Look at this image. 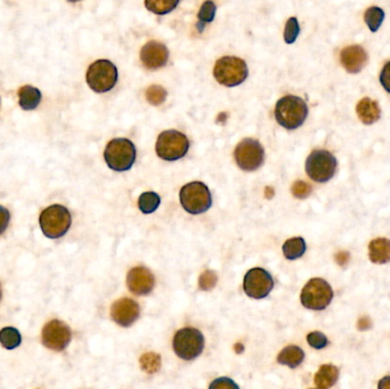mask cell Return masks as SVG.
Segmentation results:
<instances>
[{"instance_id": "obj_1", "label": "cell", "mask_w": 390, "mask_h": 389, "mask_svg": "<svg viewBox=\"0 0 390 389\" xmlns=\"http://www.w3.org/2000/svg\"><path fill=\"white\" fill-rule=\"evenodd\" d=\"M308 106L301 97L284 96L277 101L275 106V119L287 129H297L306 120Z\"/></svg>"}, {"instance_id": "obj_2", "label": "cell", "mask_w": 390, "mask_h": 389, "mask_svg": "<svg viewBox=\"0 0 390 389\" xmlns=\"http://www.w3.org/2000/svg\"><path fill=\"white\" fill-rule=\"evenodd\" d=\"M104 159L111 169L126 171L131 168L136 160V148L129 139H112L106 146Z\"/></svg>"}, {"instance_id": "obj_3", "label": "cell", "mask_w": 390, "mask_h": 389, "mask_svg": "<svg viewBox=\"0 0 390 389\" xmlns=\"http://www.w3.org/2000/svg\"><path fill=\"white\" fill-rule=\"evenodd\" d=\"M71 222V215L61 204L46 208L39 218L43 234L50 239L62 238L70 229Z\"/></svg>"}, {"instance_id": "obj_4", "label": "cell", "mask_w": 390, "mask_h": 389, "mask_svg": "<svg viewBox=\"0 0 390 389\" xmlns=\"http://www.w3.org/2000/svg\"><path fill=\"white\" fill-rule=\"evenodd\" d=\"M214 76L220 85L238 86L248 78V66L243 59L234 56H225L217 61Z\"/></svg>"}, {"instance_id": "obj_5", "label": "cell", "mask_w": 390, "mask_h": 389, "mask_svg": "<svg viewBox=\"0 0 390 389\" xmlns=\"http://www.w3.org/2000/svg\"><path fill=\"white\" fill-rule=\"evenodd\" d=\"M180 199L184 209L192 215L209 211L212 204L210 191L201 182H192L184 185L180 190Z\"/></svg>"}, {"instance_id": "obj_6", "label": "cell", "mask_w": 390, "mask_h": 389, "mask_svg": "<svg viewBox=\"0 0 390 389\" xmlns=\"http://www.w3.org/2000/svg\"><path fill=\"white\" fill-rule=\"evenodd\" d=\"M205 348V337L194 327H184L173 337V349L178 358L191 361L198 358Z\"/></svg>"}, {"instance_id": "obj_7", "label": "cell", "mask_w": 390, "mask_h": 389, "mask_svg": "<svg viewBox=\"0 0 390 389\" xmlns=\"http://www.w3.org/2000/svg\"><path fill=\"white\" fill-rule=\"evenodd\" d=\"M88 86L96 93H106L111 90L118 80V70L108 59H99L90 65L87 71Z\"/></svg>"}, {"instance_id": "obj_8", "label": "cell", "mask_w": 390, "mask_h": 389, "mask_svg": "<svg viewBox=\"0 0 390 389\" xmlns=\"http://www.w3.org/2000/svg\"><path fill=\"white\" fill-rule=\"evenodd\" d=\"M189 148V139L183 133L177 130H166L159 135L155 151L164 160L176 161L185 157Z\"/></svg>"}, {"instance_id": "obj_9", "label": "cell", "mask_w": 390, "mask_h": 389, "mask_svg": "<svg viewBox=\"0 0 390 389\" xmlns=\"http://www.w3.org/2000/svg\"><path fill=\"white\" fill-rule=\"evenodd\" d=\"M333 298L330 284L323 278H312L301 291V300L306 309L322 311L326 309Z\"/></svg>"}, {"instance_id": "obj_10", "label": "cell", "mask_w": 390, "mask_h": 389, "mask_svg": "<svg viewBox=\"0 0 390 389\" xmlns=\"http://www.w3.org/2000/svg\"><path fill=\"white\" fill-rule=\"evenodd\" d=\"M337 164V159L332 153L325 150H315L307 158V175L314 182H328L335 176Z\"/></svg>"}, {"instance_id": "obj_11", "label": "cell", "mask_w": 390, "mask_h": 389, "mask_svg": "<svg viewBox=\"0 0 390 389\" xmlns=\"http://www.w3.org/2000/svg\"><path fill=\"white\" fill-rule=\"evenodd\" d=\"M234 158L242 170L254 171L263 164L265 151L261 144L256 139H245L236 146Z\"/></svg>"}, {"instance_id": "obj_12", "label": "cell", "mask_w": 390, "mask_h": 389, "mask_svg": "<svg viewBox=\"0 0 390 389\" xmlns=\"http://www.w3.org/2000/svg\"><path fill=\"white\" fill-rule=\"evenodd\" d=\"M71 338V329L66 323L59 320H52L43 327L41 339L43 346L50 351L62 352L68 346Z\"/></svg>"}, {"instance_id": "obj_13", "label": "cell", "mask_w": 390, "mask_h": 389, "mask_svg": "<svg viewBox=\"0 0 390 389\" xmlns=\"http://www.w3.org/2000/svg\"><path fill=\"white\" fill-rule=\"evenodd\" d=\"M274 281L270 273L263 269H252L245 276L243 289L245 294L254 299H261L270 294Z\"/></svg>"}, {"instance_id": "obj_14", "label": "cell", "mask_w": 390, "mask_h": 389, "mask_svg": "<svg viewBox=\"0 0 390 389\" xmlns=\"http://www.w3.org/2000/svg\"><path fill=\"white\" fill-rule=\"evenodd\" d=\"M140 305L133 299L122 298L111 307L112 320L121 327H130L140 318Z\"/></svg>"}, {"instance_id": "obj_15", "label": "cell", "mask_w": 390, "mask_h": 389, "mask_svg": "<svg viewBox=\"0 0 390 389\" xmlns=\"http://www.w3.org/2000/svg\"><path fill=\"white\" fill-rule=\"evenodd\" d=\"M169 52L164 43L158 41H150L143 46L140 50V59L143 64L149 70L162 68L168 62Z\"/></svg>"}, {"instance_id": "obj_16", "label": "cell", "mask_w": 390, "mask_h": 389, "mask_svg": "<svg viewBox=\"0 0 390 389\" xmlns=\"http://www.w3.org/2000/svg\"><path fill=\"white\" fill-rule=\"evenodd\" d=\"M154 284V275L145 267H135L128 273L127 285L133 294L138 296L150 294Z\"/></svg>"}, {"instance_id": "obj_17", "label": "cell", "mask_w": 390, "mask_h": 389, "mask_svg": "<svg viewBox=\"0 0 390 389\" xmlns=\"http://www.w3.org/2000/svg\"><path fill=\"white\" fill-rule=\"evenodd\" d=\"M340 62L349 73H359L368 62V54L359 45L348 46L341 52Z\"/></svg>"}, {"instance_id": "obj_18", "label": "cell", "mask_w": 390, "mask_h": 389, "mask_svg": "<svg viewBox=\"0 0 390 389\" xmlns=\"http://www.w3.org/2000/svg\"><path fill=\"white\" fill-rule=\"evenodd\" d=\"M356 112L359 120L362 121L363 124H375L380 119L381 110L378 103L368 97L359 101L356 106Z\"/></svg>"}, {"instance_id": "obj_19", "label": "cell", "mask_w": 390, "mask_h": 389, "mask_svg": "<svg viewBox=\"0 0 390 389\" xmlns=\"http://www.w3.org/2000/svg\"><path fill=\"white\" fill-rule=\"evenodd\" d=\"M368 257L372 263L386 264L390 262V240L375 239L368 244Z\"/></svg>"}, {"instance_id": "obj_20", "label": "cell", "mask_w": 390, "mask_h": 389, "mask_svg": "<svg viewBox=\"0 0 390 389\" xmlns=\"http://www.w3.org/2000/svg\"><path fill=\"white\" fill-rule=\"evenodd\" d=\"M338 378H339V369L335 365H324L316 372L314 381L319 389H328L337 383Z\"/></svg>"}, {"instance_id": "obj_21", "label": "cell", "mask_w": 390, "mask_h": 389, "mask_svg": "<svg viewBox=\"0 0 390 389\" xmlns=\"http://www.w3.org/2000/svg\"><path fill=\"white\" fill-rule=\"evenodd\" d=\"M41 93L38 88L32 86H23L19 90V103L23 110L31 111L41 104Z\"/></svg>"}, {"instance_id": "obj_22", "label": "cell", "mask_w": 390, "mask_h": 389, "mask_svg": "<svg viewBox=\"0 0 390 389\" xmlns=\"http://www.w3.org/2000/svg\"><path fill=\"white\" fill-rule=\"evenodd\" d=\"M303 358H305V353L301 347L288 346L280 353L277 356V362L280 365L296 369L303 363Z\"/></svg>"}, {"instance_id": "obj_23", "label": "cell", "mask_w": 390, "mask_h": 389, "mask_svg": "<svg viewBox=\"0 0 390 389\" xmlns=\"http://www.w3.org/2000/svg\"><path fill=\"white\" fill-rule=\"evenodd\" d=\"M306 251V242L303 238H292L283 244V253L289 260H298Z\"/></svg>"}, {"instance_id": "obj_24", "label": "cell", "mask_w": 390, "mask_h": 389, "mask_svg": "<svg viewBox=\"0 0 390 389\" xmlns=\"http://www.w3.org/2000/svg\"><path fill=\"white\" fill-rule=\"evenodd\" d=\"M22 343L20 331L15 327H7L0 330V344L3 348L15 349Z\"/></svg>"}, {"instance_id": "obj_25", "label": "cell", "mask_w": 390, "mask_h": 389, "mask_svg": "<svg viewBox=\"0 0 390 389\" xmlns=\"http://www.w3.org/2000/svg\"><path fill=\"white\" fill-rule=\"evenodd\" d=\"M161 199L154 192H145L138 199V208L144 213H154L160 206Z\"/></svg>"}, {"instance_id": "obj_26", "label": "cell", "mask_w": 390, "mask_h": 389, "mask_svg": "<svg viewBox=\"0 0 390 389\" xmlns=\"http://www.w3.org/2000/svg\"><path fill=\"white\" fill-rule=\"evenodd\" d=\"M384 12L380 7H370L364 14V21L372 32L378 31L381 23L384 22Z\"/></svg>"}, {"instance_id": "obj_27", "label": "cell", "mask_w": 390, "mask_h": 389, "mask_svg": "<svg viewBox=\"0 0 390 389\" xmlns=\"http://www.w3.org/2000/svg\"><path fill=\"white\" fill-rule=\"evenodd\" d=\"M177 5H178V1H176V0H173V1H169V0H147V1H145L146 8L154 13V14H158V15H164V14L171 12V10H175Z\"/></svg>"}, {"instance_id": "obj_28", "label": "cell", "mask_w": 390, "mask_h": 389, "mask_svg": "<svg viewBox=\"0 0 390 389\" xmlns=\"http://www.w3.org/2000/svg\"><path fill=\"white\" fill-rule=\"evenodd\" d=\"M215 15H216V5L212 1H205V3H202L198 15V27L200 28V31H202L205 23H210L211 21H214Z\"/></svg>"}, {"instance_id": "obj_29", "label": "cell", "mask_w": 390, "mask_h": 389, "mask_svg": "<svg viewBox=\"0 0 390 389\" xmlns=\"http://www.w3.org/2000/svg\"><path fill=\"white\" fill-rule=\"evenodd\" d=\"M167 97V92L164 87L153 85L146 90V99L152 106H160L166 101Z\"/></svg>"}, {"instance_id": "obj_30", "label": "cell", "mask_w": 390, "mask_h": 389, "mask_svg": "<svg viewBox=\"0 0 390 389\" xmlns=\"http://www.w3.org/2000/svg\"><path fill=\"white\" fill-rule=\"evenodd\" d=\"M140 365L146 372L154 374L160 368V356L154 353H147L140 358Z\"/></svg>"}, {"instance_id": "obj_31", "label": "cell", "mask_w": 390, "mask_h": 389, "mask_svg": "<svg viewBox=\"0 0 390 389\" xmlns=\"http://www.w3.org/2000/svg\"><path fill=\"white\" fill-rule=\"evenodd\" d=\"M299 32H301V28H299L298 20L296 17H290L289 21L287 22L284 29L285 43H294L299 36Z\"/></svg>"}, {"instance_id": "obj_32", "label": "cell", "mask_w": 390, "mask_h": 389, "mask_svg": "<svg viewBox=\"0 0 390 389\" xmlns=\"http://www.w3.org/2000/svg\"><path fill=\"white\" fill-rule=\"evenodd\" d=\"M307 341L310 344V346L315 349H322L324 347L328 346V340L322 332H319V331H314V332H310L308 336H307Z\"/></svg>"}, {"instance_id": "obj_33", "label": "cell", "mask_w": 390, "mask_h": 389, "mask_svg": "<svg viewBox=\"0 0 390 389\" xmlns=\"http://www.w3.org/2000/svg\"><path fill=\"white\" fill-rule=\"evenodd\" d=\"M292 194L297 199H306L312 192V186L303 181L294 183L291 188Z\"/></svg>"}, {"instance_id": "obj_34", "label": "cell", "mask_w": 390, "mask_h": 389, "mask_svg": "<svg viewBox=\"0 0 390 389\" xmlns=\"http://www.w3.org/2000/svg\"><path fill=\"white\" fill-rule=\"evenodd\" d=\"M217 275L212 271H205L203 274L200 276L198 280V285L201 288L202 290H210L216 285Z\"/></svg>"}, {"instance_id": "obj_35", "label": "cell", "mask_w": 390, "mask_h": 389, "mask_svg": "<svg viewBox=\"0 0 390 389\" xmlns=\"http://www.w3.org/2000/svg\"><path fill=\"white\" fill-rule=\"evenodd\" d=\"M209 389H240L236 381L227 377L218 378L211 383Z\"/></svg>"}, {"instance_id": "obj_36", "label": "cell", "mask_w": 390, "mask_h": 389, "mask_svg": "<svg viewBox=\"0 0 390 389\" xmlns=\"http://www.w3.org/2000/svg\"><path fill=\"white\" fill-rule=\"evenodd\" d=\"M380 83L384 90L390 93V62L386 63L382 71H381Z\"/></svg>"}, {"instance_id": "obj_37", "label": "cell", "mask_w": 390, "mask_h": 389, "mask_svg": "<svg viewBox=\"0 0 390 389\" xmlns=\"http://www.w3.org/2000/svg\"><path fill=\"white\" fill-rule=\"evenodd\" d=\"M10 211H7L6 208H3V206H0V235L6 231L8 224H10Z\"/></svg>"}, {"instance_id": "obj_38", "label": "cell", "mask_w": 390, "mask_h": 389, "mask_svg": "<svg viewBox=\"0 0 390 389\" xmlns=\"http://www.w3.org/2000/svg\"><path fill=\"white\" fill-rule=\"evenodd\" d=\"M348 260H349V253L347 251H341L335 255V262L340 266L347 265Z\"/></svg>"}, {"instance_id": "obj_39", "label": "cell", "mask_w": 390, "mask_h": 389, "mask_svg": "<svg viewBox=\"0 0 390 389\" xmlns=\"http://www.w3.org/2000/svg\"><path fill=\"white\" fill-rule=\"evenodd\" d=\"M371 327V321L368 320V318H363L359 320V330H366L368 327Z\"/></svg>"}, {"instance_id": "obj_40", "label": "cell", "mask_w": 390, "mask_h": 389, "mask_svg": "<svg viewBox=\"0 0 390 389\" xmlns=\"http://www.w3.org/2000/svg\"><path fill=\"white\" fill-rule=\"evenodd\" d=\"M378 389H390V376L382 378L379 381Z\"/></svg>"}, {"instance_id": "obj_41", "label": "cell", "mask_w": 390, "mask_h": 389, "mask_svg": "<svg viewBox=\"0 0 390 389\" xmlns=\"http://www.w3.org/2000/svg\"><path fill=\"white\" fill-rule=\"evenodd\" d=\"M1 297H3V291H1V285H0V300H1Z\"/></svg>"}]
</instances>
